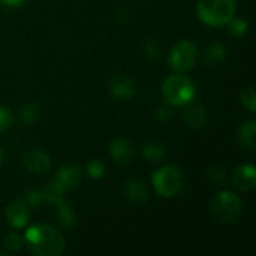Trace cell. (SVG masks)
<instances>
[{
	"mask_svg": "<svg viewBox=\"0 0 256 256\" xmlns=\"http://www.w3.org/2000/svg\"><path fill=\"white\" fill-rule=\"evenodd\" d=\"M24 244L38 256H58L66 248V240L56 228L38 224L32 225L24 234Z\"/></svg>",
	"mask_w": 256,
	"mask_h": 256,
	"instance_id": "obj_1",
	"label": "cell"
},
{
	"mask_svg": "<svg viewBox=\"0 0 256 256\" xmlns=\"http://www.w3.org/2000/svg\"><path fill=\"white\" fill-rule=\"evenodd\" d=\"M236 0H198L196 12L202 22L212 27L226 26L232 16H236Z\"/></svg>",
	"mask_w": 256,
	"mask_h": 256,
	"instance_id": "obj_2",
	"label": "cell"
},
{
	"mask_svg": "<svg viewBox=\"0 0 256 256\" xmlns=\"http://www.w3.org/2000/svg\"><path fill=\"white\" fill-rule=\"evenodd\" d=\"M162 93L168 104L174 106H183L194 100L196 94V87L190 78L184 76L183 74H176L165 80L162 86Z\"/></svg>",
	"mask_w": 256,
	"mask_h": 256,
	"instance_id": "obj_3",
	"label": "cell"
},
{
	"mask_svg": "<svg viewBox=\"0 0 256 256\" xmlns=\"http://www.w3.org/2000/svg\"><path fill=\"white\" fill-rule=\"evenodd\" d=\"M213 218L220 224H234L243 213V201L238 195L224 190L219 192L210 206Z\"/></svg>",
	"mask_w": 256,
	"mask_h": 256,
	"instance_id": "obj_4",
	"label": "cell"
},
{
	"mask_svg": "<svg viewBox=\"0 0 256 256\" xmlns=\"http://www.w3.org/2000/svg\"><path fill=\"white\" fill-rule=\"evenodd\" d=\"M153 188L162 198H172L178 194L183 184L182 171L176 165H165L159 168L153 177Z\"/></svg>",
	"mask_w": 256,
	"mask_h": 256,
	"instance_id": "obj_5",
	"label": "cell"
},
{
	"mask_svg": "<svg viewBox=\"0 0 256 256\" xmlns=\"http://www.w3.org/2000/svg\"><path fill=\"white\" fill-rule=\"evenodd\" d=\"M196 56H198V48L194 42L180 40L172 46L168 62L172 70H176L177 74H184L194 68L196 62Z\"/></svg>",
	"mask_w": 256,
	"mask_h": 256,
	"instance_id": "obj_6",
	"label": "cell"
},
{
	"mask_svg": "<svg viewBox=\"0 0 256 256\" xmlns=\"http://www.w3.org/2000/svg\"><path fill=\"white\" fill-rule=\"evenodd\" d=\"M22 165L30 172L44 174L51 168V158L46 153L40 152V150L27 152L22 156Z\"/></svg>",
	"mask_w": 256,
	"mask_h": 256,
	"instance_id": "obj_7",
	"label": "cell"
},
{
	"mask_svg": "<svg viewBox=\"0 0 256 256\" xmlns=\"http://www.w3.org/2000/svg\"><path fill=\"white\" fill-rule=\"evenodd\" d=\"M108 154L117 164H129L134 158V147L129 140H126L123 136H117L111 141Z\"/></svg>",
	"mask_w": 256,
	"mask_h": 256,
	"instance_id": "obj_8",
	"label": "cell"
},
{
	"mask_svg": "<svg viewBox=\"0 0 256 256\" xmlns=\"http://www.w3.org/2000/svg\"><path fill=\"white\" fill-rule=\"evenodd\" d=\"M6 219H8V224L12 226V228H24L27 224H28V219H30V210L28 207L26 206L24 201H15L12 202L8 208H6V213H4Z\"/></svg>",
	"mask_w": 256,
	"mask_h": 256,
	"instance_id": "obj_9",
	"label": "cell"
},
{
	"mask_svg": "<svg viewBox=\"0 0 256 256\" xmlns=\"http://www.w3.org/2000/svg\"><path fill=\"white\" fill-rule=\"evenodd\" d=\"M110 94L118 100H128L134 96L135 87L134 82L126 75H116L110 80Z\"/></svg>",
	"mask_w": 256,
	"mask_h": 256,
	"instance_id": "obj_10",
	"label": "cell"
},
{
	"mask_svg": "<svg viewBox=\"0 0 256 256\" xmlns=\"http://www.w3.org/2000/svg\"><path fill=\"white\" fill-rule=\"evenodd\" d=\"M63 192H69L74 190L80 182H81V172L78 166L74 165H64L58 170V172L56 174V180H54Z\"/></svg>",
	"mask_w": 256,
	"mask_h": 256,
	"instance_id": "obj_11",
	"label": "cell"
},
{
	"mask_svg": "<svg viewBox=\"0 0 256 256\" xmlns=\"http://www.w3.org/2000/svg\"><path fill=\"white\" fill-rule=\"evenodd\" d=\"M234 186L242 192L254 190L256 183V171L254 165H242L232 174Z\"/></svg>",
	"mask_w": 256,
	"mask_h": 256,
	"instance_id": "obj_12",
	"label": "cell"
},
{
	"mask_svg": "<svg viewBox=\"0 0 256 256\" xmlns=\"http://www.w3.org/2000/svg\"><path fill=\"white\" fill-rule=\"evenodd\" d=\"M124 194H126V198L134 204H144L150 196L147 186L142 182H136V180H130L126 184Z\"/></svg>",
	"mask_w": 256,
	"mask_h": 256,
	"instance_id": "obj_13",
	"label": "cell"
},
{
	"mask_svg": "<svg viewBox=\"0 0 256 256\" xmlns=\"http://www.w3.org/2000/svg\"><path fill=\"white\" fill-rule=\"evenodd\" d=\"M255 135H256V122L248 120L242 123L238 129V140L242 146H244L249 150H255Z\"/></svg>",
	"mask_w": 256,
	"mask_h": 256,
	"instance_id": "obj_14",
	"label": "cell"
},
{
	"mask_svg": "<svg viewBox=\"0 0 256 256\" xmlns=\"http://www.w3.org/2000/svg\"><path fill=\"white\" fill-rule=\"evenodd\" d=\"M165 146L159 141H150L142 147V156L150 162H160L165 159Z\"/></svg>",
	"mask_w": 256,
	"mask_h": 256,
	"instance_id": "obj_15",
	"label": "cell"
},
{
	"mask_svg": "<svg viewBox=\"0 0 256 256\" xmlns=\"http://www.w3.org/2000/svg\"><path fill=\"white\" fill-rule=\"evenodd\" d=\"M184 122L188 123L189 128L198 129L202 128L207 122V114L202 106H192L186 111L184 114Z\"/></svg>",
	"mask_w": 256,
	"mask_h": 256,
	"instance_id": "obj_16",
	"label": "cell"
},
{
	"mask_svg": "<svg viewBox=\"0 0 256 256\" xmlns=\"http://www.w3.org/2000/svg\"><path fill=\"white\" fill-rule=\"evenodd\" d=\"M57 219H58L60 225L64 226V228H72L74 226L75 213H74V210L70 208L69 204L63 202V201H60L57 204Z\"/></svg>",
	"mask_w": 256,
	"mask_h": 256,
	"instance_id": "obj_17",
	"label": "cell"
},
{
	"mask_svg": "<svg viewBox=\"0 0 256 256\" xmlns=\"http://www.w3.org/2000/svg\"><path fill=\"white\" fill-rule=\"evenodd\" d=\"M63 194L64 192L62 190V188L56 182H51L44 188L42 198H44V201H46L50 204H58L60 201H63Z\"/></svg>",
	"mask_w": 256,
	"mask_h": 256,
	"instance_id": "obj_18",
	"label": "cell"
},
{
	"mask_svg": "<svg viewBox=\"0 0 256 256\" xmlns=\"http://www.w3.org/2000/svg\"><path fill=\"white\" fill-rule=\"evenodd\" d=\"M226 57V48L224 44H213L210 45V48L207 50L206 54V60L212 64H218L222 63Z\"/></svg>",
	"mask_w": 256,
	"mask_h": 256,
	"instance_id": "obj_19",
	"label": "cell"
},
{
	"mask_svg": "<svg viewBox=\"0 0 256 256\" xmlns=\"http://www.w3.org/2000/svg\"><path fill=\"white\" fill-rule=\"evenodd\" d=\"M226 26H228V28H230V33H231L232 36H236V38L244 36V34L248 33V28H249V24H248L246 20H243V18H236V16H232Z\"/></svg>",
	"mask_w": 256,
	"mask_h": 256,
	"instance_id": "obj_20",
	"label": "cell"
},
{
	"mask_svg": "<svg viewBox=\"0 0 256 256\" xmlns=\"http://www.w3.org/2000/svg\"><path fill=\"white\" fill-rule=\"evenodd\" d=\"M38 112H39V110H38L36 104L30 102V104H27V105L21 110V120H22L26 124H33V123L38 120V117H39Z\"/></svg>",
	"mask_w": 256,
	"mask_h": 256,
	"instance_id": "obj_21",
	"label": "cell"
},
{
	"mask_svg": "<svg viewBox=\"0 0 256 256\" xmlns=\"http://www.w3.org/2000/svg\"><path fill=\"white\" fill-rule=\"evenodd\" d=\"M24 244V238L21 236H18L16 232H9L4 237V248L9 252H16L21 249V246Z\"/></svg>",
	"mask_w": 256,
	"mask_h": 256,
	"instance_id": "obj_22",
	"label": "cell"
},
{
	"mask_svg": "<svg viewBox=\"0 0 256 256\" xmlns=\"http://www.w3.org/2000/svg\"><path fill=\"white\" fill-rule=\"evenodd\" d=\"M242 105L244 108L249 110V112H255L256 110V96H255V88L249 87L242 93Z\"/></svg>",
	"mask_w": 256,
	"mask_h": 256,
	"instance_id": "obj_23",
	"label": "cell"
},
{
	"mask_svg": "<svg viewBox=\"0 0 256 256\" xmlns=\"http://www.w3.org/2000/svg\"><path fill=\"white\" fill-rule=\"evenodd\" d=\"M87 172H88V176L93 177V178H100V177H104V174H105V165H104L100 160L93 159V160H90V162L87 164Z\"/></svg>",
	"mask_w": 256,
	"mask_h": 256,
	"instance_id": "obj_24",
	"label": "cell"
},
{
	"mask_svg": "<svg viewBox=\"0 0 256 256\" xmlns=\"http://www.w3.org/2000/svg\"><path fill=\"white\" fill-rule=\"evenodd\" d=\"M22 201L26 202V206H27L28 208H36V207H39V206L42 204V201H44L42 192H39V190H28V192L24 195V200H22Z\"/></svg>",
	"mask_w": 256,
	"mask_h": 256,
	"instance_id": "obj_25",
	"label": "cell"
},
{
	"mask_svg": "<svg viewBox=\"0 0 256 256\" xmlns=\"http://www.w3.org/2000/svg\"><path fill=\"white\" fill-rule=\"evenodd\" d=\"M12 122H14L12 112L8 108L0 106V132L8 130L12 126Z\"/></svg>",
	"mask_w": 256,
	"mask_h": 256,
	"instance_id": "obj_26",
	"label": "cell"
},
{
	"mask_svg": "<svg viewBox=\"0 0 256 256\" xmlns=\"http://www.w3.org/2000/svg\"><path fill=\"white\" fill-rule=\"evenodd\" d=\"M160 51V46L154 40H148L146 44V52L148 57H158V52Z\"/></svg>",
	"mask_w": 256,
	"mask_h": 256,
	"instance_id": "obj_27",
	"label": "cell"
},
{
	"mask_svg": "<svg viewBox=\"0 0 256 256\" xmlns=\"http://www.w3.org/2000/svg\"><path fill=\"white\" fill-rule=\"evenodd\" d=\"M26 3V0H0V4L4 8H18L22 6Z\"/></svg>",
	"mask_w": 256,
	"mask_h": 256,
	"instance_id": "obj_28",
	"label": "cell"
},
{
	"mask_svg": "<svg viewBox=\"0 0 256 256\" xmlns=\"http://www.w3.org/2000/svg\"><path fill=\"white\" fill-rule=\"evenodd\" d=\"M2 162H3V152H2V148H0V165H2Z\"/></svg>",
	"mask_w": 256,
	"mask_h": 256,
	"instance_id": "obj_29",
	"label": "cell"
}]
</instances>
